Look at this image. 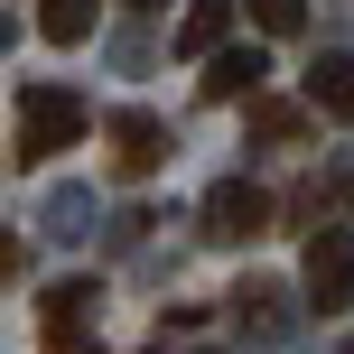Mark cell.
<instances>
[{"label":"cell","instance_id":"obj_9","mask_svg":"<svg viewBox=\"0 0 354 354\" xmlns=\"http://www.w3.org/2000/svg\"><path fill=\"white\" fill-rule=\"evenodd\" d=\"M37 28H47L56 47H84V37H93V0H47V10H37Z\"/></svg>","mask_w":354,"mask_h":354},{"label":"cell","instance_id":"obj_8","mask_svg":"<svg viewBox=\"0 0 354 354\" xmlns=\"http://www.w3.org/2000/svg\"><path fill=\"white\" fill-rule=\"evenodd\" d=\"M308 112H354V56H317L308 66Z\"/></svg>","mask_w":354,"mask_h":354},{"label":"cell","instance_id":"obj_10","mask_svg":"<svg viewBox=\"0 0 354 354\" xmlns=\"http://www.w3.org/2000/svg\"><path fill=\"white\" fill-rule=\"evenodd\" d=\"M252 131H261V140H299L308 112H299V103H261V112H252Z\"/></svg>","mask_w":354,"mask_h":354},{"label":"cell","instance_id":"obj_1","mask_svg":"<svg viewBox=\"0 0 354 354\" xmlns=\"http://www.w3.org/2000/svg\"><path fill=\"white\" fill-rule=\"evenodd\" d=\"M75 140H84V103H75L66 84H19L10 159H19V168H37V159H56V149H75Z\"/></svg>","mask_w":354,"mask_h":354},{"label":"cell","instance_id":"obj_12","mask_svg":"<svg viewBox=\"0 0 354 354\" xmlns=\"http://www.w3.org/2000/svg\"><path fill=\"white\" fill-rule=\"evenodd\" d=\"M131 10H159V0H131Z\"/></svg>","mask_w":354,"mask_h":354},{"label":"cell","instance_id":"obj_13","mask_svg":"<svg viewBox=\"0 0 354 354\" xmlns=\"http://www.w3.org/2000/svg\"><path fill=\"white\" fill-rule=\"evenodd\" d=\"M345 354H354V345H345Z\"/></svg>","mask_w":354,"mask_h":354},{"label":"cell","instance_id":"obj_6","mask_svg":"<svg viewBox=\"0 0 354 354\" xmlns=\"http://www.w3.org/2000/svg\"><path fill=\"white\" fill-rule=\"evenodd\" d=\"M261 47H224V56H214V66H205V103H243V93H261Z\"/></svg>","mask_w":354,"mask_h":354},{"label":"cell","instance_id":"obj_11","mask_svg":"<svg viewBox=\"0 0 354 354\" xmlns=\"http://www.w3.org/2000/svg\"><path fill=\"white\" fill-rule=\"evenodd\" d=\"M243 10H252V19H261V28H270V37H289V28H299V19H308V0H243Z\"/></svg>","mask_w":354,"mask_h":354},{"label":"cell","instance_id":"obj_7","mask_svg":"<svg viewBox=\"0 0 354 354\" xmlns=\"http://www.w3.org/2000/svg\"><path fill=\"white\" fill-rule=\"evenodd\" d=\"M233 28V0H187V19H177V56H214Z\"/></svg>","mask_w":354,"mask_h":354},{"label":"cell","instance_id":"obj_3","mask_svg":"<svg viewBox=\"0 0 354 354\" xmlns=\"http://www.w3.org/2000/svg\"><path fill=\"white\" fill-rule=\"evenodd\" d=\"M354 299V233L317 224L308 233V308H345Z\"/></svg>","mask_w":354,"mask_h":354},{"label":"cell","instance_id":"obj_4","mask_svg":"<svg viewBox=\"0 0 354 354\" xmlns=\"http://www.w3.org/2000/svg\"><path fill=\"white\" fill-rule=\"evenodd\" d=\"M205 233H214V243H252V233H270V196L243 187V177H224V187L205 196Z\"/></svg>","mask_w":354,"mask_h":354},{"label":"cell","instance_id":"obj_2","mask_svg":"<svg viewBox=\"0 0 354 354\" xmlns=\"http://www.w3.org/2000/svg\"><path fill=\"white\" fill-rule=\"evenodd\" d=\"M93 299H103L93 280H56L47 308H37V345H47V354H103V345H93Z\"/></svg>","mask_w":354,"mask_h":354},{"label":"cell","instance_id":"obj_5","mask_svg":"<svg viewBox=\"0 0 354 354\" xmlns=\"http://www.w3.org/2000/svg\"><path fill=\"white\" fill-rule=\"evenodd\" d=\"M103 140H112V168H122V177H149L168 159V122H159V112H112Z\"/></svg>","mask_w":354,"mask_h":354}]
</instances>
